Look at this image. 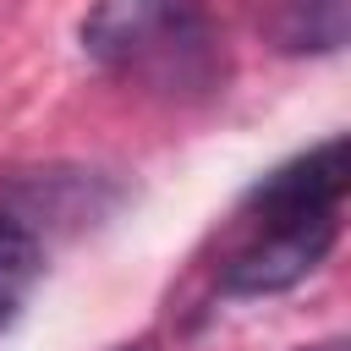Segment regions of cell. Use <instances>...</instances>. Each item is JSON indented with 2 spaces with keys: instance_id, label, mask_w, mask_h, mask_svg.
Instances as JSON below:
<instances>
[{
  "instance_id": "8992f818",
  "label": "cell",
  "mask_w": 351,
  "mask_h": 351,
  "mask_svg": "<svg viewBox=\"0 0 351 351\" xmlns=\"http://www.w3.org/2000/svg\"><path fill=\"white\" fill-rule=\"evenodd\" d=\"M121 351H148V346H121Z\"/></svg>"
},
{
  "instance_id": "5b68a950",
  "label": "cell",
  "mask_w": 351,
  "mask_h": 351,
  "mask_svg": "<svg viewBox=\"0 0 351 351\" xmlns=\"http://www.w3.org/2000/svg\"><path fill=\"white\" fill-rule=\"evenodd\" d=\"M302 351H346V340L335 335V340H318V346H302Z\"/></svg>"
},
{
  "instance_id": "3957f363",
  "label": "cell",
  "mask_w": 351,
  "mask_h": 351,
  "mask_svg": "<svg viewBox=\"0 0 351 351\" xmlns=\"http://www.w3.org/2000/svg\"><path fill=\"white\" fill-rule=\"evenodd\" d=\"M82 208L93 214V176L38 170L22 181H0V329L44 280L49 219H71Z\"/></svg>"
},
{
  "instance_id": "277c9868",
  "label": "cell",
  "mask_w": 351,
  "mask_h": 351,
  "mask_svg": "<svg viewBox=\"0 0 351 351\" xmlns=\"http://www.w3.org/2000/svg\"><path fill=\"white\" fill-rule=\"evenodd\" d=\"M247 11L285 55H335L351 33V0H247Z\"/></svg>"
},
{
  "instance_id": "7a4b0ae2",
  "label": "cell",
  "mask_w": 351,
  "mask_h": 351,
  "mask_svg": "<svg viewBox=\"0 0 351 351\" xmlns=\"http://www.w3.org/2000/svg\"><path fill=\"white\" fill-rule=\"evenodd\" d=\"M77 38L104 77L165 104H208L230 82V49L208 0H93Z\"/></svg>"
},
{
  "instance_id": "6da1fadb",
  "label": "cell",
  "mask_w": 351,
  "mask_h": 351,
  "mask_svg": "<svg viewBox=\"0 0 351 351\" xmlns=\"http://www.w3.org/2000/svg\"><path fill=\"white\" fill-rule=\"evenodd\" d=\"M351 186V143L329 137L280 170H269L236 208V241L219 263L225 296H274L302 285L340 236V203Z\"/></svg>"
}]
</instances>
